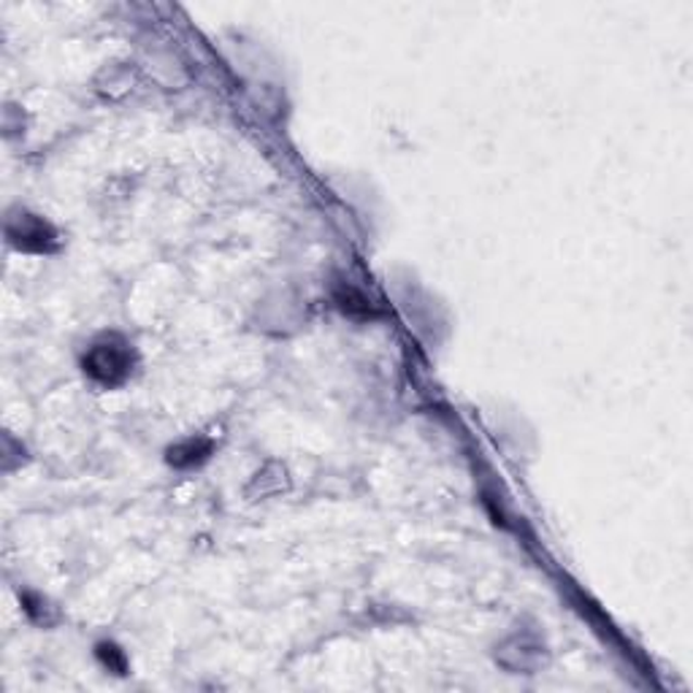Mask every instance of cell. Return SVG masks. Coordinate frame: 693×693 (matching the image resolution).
Listing matches in <instances>:
<instances>
[{
  "mask_svg": "<svg viewBox=\"0 0 693 693\" xmlns=\"http://www.w3.org/2000/svg\"><path fill=\"white\" fill-rule=\"evenodd\" d=\"M79 368L98 388L119 390L134 379L139 368V350L125 333L101 331L81 350Z\"/></svg>",
  "mask_w": 693,
  "mask_h": 693,
  "instance_id": "1",
  "label": "cell"
},
{
  "mask_svg": "<svg viewBox=\"0 0 693 693\" xmlns=\"http://www.w3.org/2000/svg\"><path fill=\"white\" fill-rule=\"evenodd\" d=\"M3 239L5 244L22 255L49 257L63 250V234L58 225L41 212H33L27 206H11L3 219Z\"/></svg>",
  "mask_w": 693,
  "mask_h": 693,
  "instance_id": "2",
  "label": "cell"
},
{
  "mask_svg": "<svg viewBox=\"0 0 693 693\" xmlns=\"http://www.w3.org/2000/svg\"><path fill=\"white\" fill-rule=\"evenodd\" d=\"M493 662L509 675H537L550 664V647L533 629H513L493 647Z\"/></svg>",
  "mask_w": 693,
  "mask_h": 693,
  "instance_id": "3",
  "label": "cell"
},
{
  "mask_svg": "<svg viewBox=\"0 0 693 693\" xmlns=\"http://www.w3.org/2000/svg\"><path fill=\"white\" fill-rule=\"evenodd\" d=\"M217 455V442L206 433H190V437L176 439L163 453L168 469L174 471H198Z\"/></svg>",
  "mask_w": 693,
  "mask_h": 693,
  "instance_id": "4",
  "label": "cell"
},
{
  "mask_svg": "<svg viewBox=\"0 0 693 693\" xmlns=\"http://www.w3.org/2000/svg\"><path fill=\"white\" fill-rule=\"evenodd\" d=\"M331 301L344 317H350V320L371 323V320H379V317H382V310H379V306L374 304V301L368 299V295L363 293L357 285H352L350 279H339V282L333 285Z\"/></svg>",
  "mask_w": 693,
  "mask_h": 693,
  "instance_id": "5",
  "label": "cell"
},
{
  "mask_svg": "<svg viewBox=\"0 0 693 693\" xmlns=\"http://www.w3.org/2000/svg\"><path fill=\"white\" fill-rule=\"evenodd\" d=\"M288 488H290L288 469H285L282 464H277V461H272V464H266L263 469H257L255 475H252L250 486H247V499H250V502H257V499H272L277 496V493L288 491Z\"/></svg>",
  "mask_w": 693,
  "mask_h": 693,
  "instance_id": "6",
  "label": "cell"
},
{
  "mask_svg": "<svg viewBox=\"0 0 693 693\" xmlns=\"http://www.w3.org/2000/svg\"><path fill=\"white\" fill-rule=\"evenodd\" d=\"M20 602L27 618H30L36 626H41V629H54V626L60 623V618H63L60 609L38 591H22Z\"/></svg>",
  "mask_w": 693,
  "mask_h": 693,
  "instance_id": "7",
  "label": "cell"
},
{
  "mask_svg": "<svg viewBox=\"0 0 693 693\" xmlns=\"http://www.w3.org/2000/svg\"><path fill=\"white\" fill-rule=\"evenodd\" d=\"M92 656L96 662L106 669L109 675H117V678H128L130 675V656L123 645H117L114 640H101L92 647Z\"/></svg>",
  "mask_w": 693,
  "mask_h": 693,
  "instance_id": "8",
  "label": "cell"
}]
</instances>
